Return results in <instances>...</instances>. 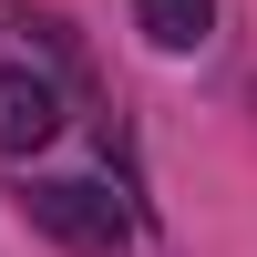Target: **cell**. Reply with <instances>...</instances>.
<instances>
[{
  "label": "cell",
  "instance_id": "obj_2",
  "mask_svg": "<svg viewBox=\"0 0 257 257\" xmlns=\"http://www.w3.org/2000/svg\"><path fill=\"white\" fill-rule=\"evenodd\" d=\"M62 134V82L31 72V62H0V155H41V144Z\"/></svg>",
  "mask_w": 257,
  "mask_h": 257
},
{
  "label": "cell",
  "instance_id": "obj_3",
  "mask_svg": "<svg viewBox=\"0 0 257 257\" xmlns=\"http://www.w3.org/2000/svg\"><path fill=\"white\" fill-rule=\"evenodd\" d=\"M134 31L155 52H206L216 41V0H134Z\"/></svg>",
  "mask_w": 257,
  "mask_h": 257
},
{
  "label": "cell",
  "instance_id": "obj_1",
  "mask_svg": "<svg viewBox=\"0 0 257 257\" xmlns=\"http://www.w3.org/2000/svg\"><path fill=\"white\" fill-rule=\"evenodd\" d=\"M21 216H31L52 247H72V257H123V247H134V206H123L113 185H93V175L21 185Z\"/></svg>",
  "mask_w": 257,
  "mask_h": 257
}]
</instances>
